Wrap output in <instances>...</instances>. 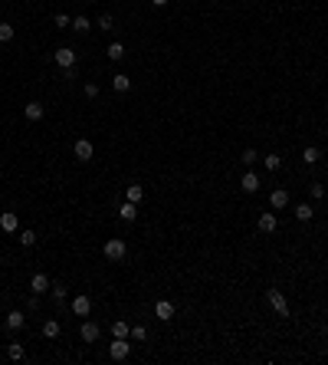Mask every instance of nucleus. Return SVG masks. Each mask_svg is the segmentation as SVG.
Wrapping results in <instances>:
<instances>
[{
    "instance_id": "20e7f679",
    "label": "nucleus",
    "mask_w": 328,
    "mask_h": 365,
    "mask_svg": "<svg viewBox=\"0 0 328 365\" xmlns=\"http://www.w3.org/2000/svg\"><path fill=\"white\" fill-rule=\"evenodd\" d=\"M109 356L115 359V362H125V359L132 356V342H128V339H115L109 346Z\"/></svg>"
},
{
    "instance_id": "c756f323",
    "label": "nucleus",
    "mask_w": 328,
    "mask_h": 365,
    "mask_svg": "<svg viewBox=\"0 0 328 365\" xmlns=\"http://www.w3.org/2000/svg\"><path fill=\"white\" fill-rule=\"evenodd\" d=\"M99 30H109V33H112V30H115V20H112L109 13H102V16H99Z\"/></svg>"
},
{
    "instance_id": "6e6552de",
    "label": "nucleus",
    "mask_w": 328,
    "mask_h": 365,
    "mask_svg": "<svg viewBox=\"0 0 328 365\" xmlns=\"http://www.w3.org/2000/svg\"><path fill=\"white\" fill-rule=\"evenodd\" d=\"M256 227L263 230V234H276L279 221H276V214H273V211H263V214H259V221H256Z\"/></svg>"
},
{
    "instance_id": "aec40b11",
    "label": "nucleus",
    "mask_w": 328,
    "mask_h": 365,
    "mask_svg": "<svg viewBox=\"0 0 328 365\" xmlns=\"http://www.w3.org/2000/svg\"><path fill=\"white\" fill-rule=\"evenodd\" d=\"M302 161H305V165H319V161H322V151L315 148V145H309V148H302Z\"/></svg>"
},
{
    "instance_id": "c85d7f7f",
    "label": "nucleus",
    "mask_w": 328,
    "mask_h": 365,
    "mask_svg": "<svg viewBox=\"0 0 328 365\" xmlns=\"http://www.w3.org/2000/svg\"><path fill=\"white\" fill-rule=\"evenodd\" d=\"M13 26H10V23H0V43H10V40H13Z\"/></svg>"
},
{
    "instance_id": "f03ea898",
    "label": "nucleus",
    "mask_w": 328,
    "mask_h": 365,
    "mask_svg": "<svg viewBox=\"0 0 328 365\" xmlns=\"http://www.w3.org/2000/svg\"><path fill=\"white\" fill-rule=\"evenodd\" d=\"M102 254H105V260L118 263V260H125L128 247H125V240H122V237H112V240H105V247H102Z\"/></svg>"
},
{
    "instance_id": "72a5a7b5",
    "label": "nucleus",
    "mask_w": 328,
    "mask_h": 365,
    "mask_svg": "<svg viewBox=\"0 0 328 365\" xmlns=\"http://www.w3.org/2000/svg\"><path fill=\"white\" fill-rule=\"evenodd\" d=\"M309 194H312L315 201H322V198H325V188H322V184H312V188H309Z\"/></svg>"
},
{
    "instance_id": "7c9ffc66",
    "label": "nucleus",
    "mask_w": 328,
    "mask_h": 365,
    "mask_svg": "<svg viewBox=\"0 0 328 365\" xmlns=\"http://www.w3.org/2000/svg\"><path fill=\"white\" fill-rule=\"evenodd\" d=\"M20 244L33 247V244H36V234H33V230H20Z\"/></svg>"
},
{
    "instance_id": "4be33fe9",
    "label": "nucleus",
    "mask_w": 328,
    "mask_h": 365,
    "mask_svg": "<svg viewBox=\"0 0 328 365\" xmlns=\"http://www.w3.org/2000/svg\"><path fill=\"white\" fill-rule=\"evenodd\" d=\"M105 53H109V59L112 63H118V59H125V46H122V43H109V49H105Z\"/></svg>"
},
{
    "instance_id": "0eeeda50",
    "label": "nucleus",
    "mask_w": 328,
    "mask_h": 365,
    "mask_svg": "<svg viewBox=\"0 0 328 365\" xmlns=\"http://www.w3.org/2000/svg\"><path fill=\"white\" fill-rule=\"evenodd\" d=\"M155 316L161 319V323H171L174 319V303L171 300H158L155 303Z\"/></svg>"
},
{
    "instance_id": "9d476101",
    "label": "nucleus",
    "mask_w": 328,
    "mask_h": 365,
    "mask_svg": "<svg viewBox=\"0 0 328 365\" xmlns=\"http://www.w3.org/2000/svg\"><path fill=\"white\" fill-rule=\"evenodd\" d=\"M79 336H82V342H95L102 336V329H99V323H89L86 319V323L79 326Z\"/></svg>"
},
{
    "instance_id": "412c9836",
    "label": "nucleus",
    "mask_w": 328,
    "mask_h": 365,
    "mask_svg": "<svg viewBox=\"0 0 328 365\" xmlns=\"http://www.w3.org/2000/svg\"><path fill=\"white\" fill-rule=\"evenodd\" d=\"M112 336H115V339H128V336H132V326L118 319V323H112Z\"/></svg>"
},
{
    "instance_id": "4468645a",
    "label": "nucleus",
    "mask_w": 328,
    "mask_h": 365,
    "mask_svg": "<svg viewBox=\"0 0 328 365\" xmlns=\"http://www.w3.org/2000/svg\"><path fill=\"white\" fill-rule=\"evenodd\" d=\"M23 326H26V313H20V310L7 313V329H10V333H16V329H23Z\"/></svg>"
},
{
    "instance_id": "423d86ee",
    "label": "nucleus",
    "mask_w": 328,
    "mask_h": 365,
    "mask_svg": "<svg viewBox=\"0 0 328 365\" xmlns=\"http://www.w3.org/2000/svg\"><path fill=\"white\" fill-rule=\"evenodd\" d=\"M0 230H3V234H16V230H20V217H16L13 211H3V214H0Z\"/></svg>"
},
{
    "instance_id": "dca6fc26",
    "label": "nucleus",
    "mask_w": 328,
    "mask_h": 365,
    "mask_svg": "<svg viewBox=\"0 0 328 365\" xmlns=\"http://www.w3.org/2000/svg\"><path fill=\"white\" fill-rule=\"evenodd\" d=\"M240 184H243V191H246V194H256V191H259V175H256V171H246Z\"/></svg>"
},
{
    "instance_id": "f704fd0d",
    "label": "nucleus",
    "mask_w": 328,
    "mask_h": 365,
    "mask_svg": "<svg viewBox=\"0 0 328 365\" xmlns=\"http://www.w3.org/2000/svg\"><path fill=\"white\" fill-rule=\"evenodd\" d=\"M95 95H99V86H95V82H86V99H95Z\"/></svg>"
},
{
    "instance_id": "5701e85b",
    "label": "nucleus",
    "mask_w": 328,
    "mask_h": 365,
    "mask_svg": "<svg viewBox=\"0 0 328 365\" xmlns=\"http://www.w3.org/2000/svg\"><path fill=\"white\" fill-rule=\"evenodd\" d=\"M312 217H315L312 204H296V221H312Z\"/></svg>"
},
{
    "instance_id": "1a4fd4ad",
    "label": "nucleus",
    "mask_w": 328,
    "mask_h": 365,
    "mask_svg": "<svg viewBox=\"0 0 328 365\" xmlns=\"http://www.w3.org/2000/svg\"><path fill=\"white\" fill-rule=\"evenodd\" d=\"M72 313H76V316H89V313H92V300H89L86 293L72 296Z\"/></svg>"
},
{
    "instance_id": "2f4dec72",
    "label": "nucleus",
    "mask_w": 328,
    "mask_h": 365,
    "mask_svg": "<svg viewBox=\"0 0 328 365\" xmlns=\"http://www.w3.org/2000/svg\"><path fill=\"white\" fill-rule=\"evenodd\" d=\"M69 23H72V16H66V13H56V26H59V30H69Z\"/></svg>"
},
{
    "instance_id": "a211bd4d",
    "label": "nucleus",
    "mask_w": 328,
    "mask_h": 365,
    "mask_svg": "<svg viewBox=\"0 0 328 365\" xmlns=\"http://www.w3.org/2000/svg\"><path fill=\"white\" fill-rule=\"evenodd\" d=\"M112 89H115V92H128V89H132V79H128L125 72H115V76H112Z\"/></svg>"
},
{
    "instance_id": "ddd939ff",
    "label": "nucleus",
    "mask_w": 328,
    "mask_h": 365,
    "mask_svg": "<svg viewBox=\"0 0 328 365\" xmlns=\"http://www.w3.org/2000/svg\"><path fill=\"white\" fill-rule=\"evenodd\" d=\"M49 286H53V283H49L46 273H33V277H30V290H33V293H46Z\"/></svg>"
},
{
    "instance_id": "f3484780",
    "label": "nucleus",
    "mask_w": 328,
    "mask_h": 365,
    "mask_svg": "<svg viewBox=\"0 0 328 365\" xmlns=\"http://www.w3.org/2000/svg\"><path fill=\"white\" fill-rule=\"evenodd\" d=\"M118 217H122V221H138V204H132V201H125V204L118 207Z\"/></svg>"
},
{
    "instance_id": "f257e3e1",
    "label": "nucleus",
    "mask_w": 328,
    "mask_h": 365,
    "mask_svg": "<svg viewBox=\"0 0 328 365\" xmlns=\"http://www.w3.org/2000/svg\"><path fill=\"white\" fill-rule=\"evenodd\" d=\"M266 303L273 306V313L279 319H289L292 316V310H289V303H286V296H282V290H276V286H269V290H266Z\"/></svg>"
},
{
    "instance_id": "9b49d317",
    "label": "nucleus",
    "mask_w": 328,
    "mask_h": 365,
    "mask_svg": "<svg viewBox=\"0 0 328 365\" xmlns=\"http://www.w3.org/2000/svg\"><path fill=\"white\" fill-rule=\"evenodd\" d=\"M286 204H289V191H286V188H276L273 194H269V207H273V211H282Z\"/></svg>"
},
{
    "instance_id": "bb28decb",
    "label": "nucleus",
    "mask_w": 328,
    "mask_h": 365,
    "mask_svg": "<svg viewBox=\"0 0 328 365\" xmlns=\"http://www.w3.org/2000/svg\"><path fill=\"white\" fill-rule=\"evenodd\" d=\"M128 339H135V342H145V339H148V329H145V326H132V336H128Z\"/></svg>"
},
{
    "instance_id": "39448f33",
    "label": "nucleus",
    "mask_w": 328,
    "mask_h": 365,
    "mask_svg": "<svg viewBox=\"0 0 328 365\" xmlns=\"http://www.w3.org/2000/svg\"><path fill=\"white\" fill-rule=\"evenodd\" d=\"M72 151H76V158H79V161H92V155H95V145L89 142V138H79V142L72 145Z\"/></svg>"
},
{
    "instance_id": "6ab92c4d",
    "label": "nucleus",
    "mask_w": 328,
    "mask_h": 365,
    "mask_svg": "<svg viewBox=\"0 0 328 365\" xmlns=\"http://www.w3.org/2000/svg\"><path fill=\"white\" fill-rule=\"evenodd\" d=\"M141 198H145V188H141V184H128V188H125V201L141 204Z\"/></svg>"
},
{
    "instance_id": "cd10ccee",
    "label": "nucleus",
    "mask_w": 328,
    "mask_h": 365,
    "mask_svg": "<svg viewBox=\"0 0 328 365\" xmlns=\"http://www.w3.org/2000/svg\"><path fill=\"white\" fill-rule=\"evenodd\" d=\"M49 296H53L56 303H63L66 300V286L63 283H53V286H49Z\"/></svg>"
},
{
    "instance_id": "473e14b6",
    "label": "nucleus",
    "mask_w": 328,
    "mask_h": 365,
    "mask_svg": "<svg viewBox=\"0 0 328 365\" xmlns=\"http://www.w3.org/2000/svg\"><path fill=\"white\" fill-rule=\"evenodd\" d=\"M256 158H259V155H256V148H246V151H243V165H246V168H250Z\"/></svg>"
},
{
    "instance_id": "a878e982",
    "label": "nucleus",
    "mask_w": 328,
    "mask_h": 365,
    "mask_svg": "<svg viewBox=\"0 0 328 365\" xmlns=\"http://www.w3.org/2000/svg\"><path fill=\"white\" fill-rule=\"evenodd\" d=\"M7 356L13 359V362H20V359H23V346H20V342H10V346H7Z\"/></svg>"
},
{
    "instance_id": "b1692460",
    "label": "nucleus",
    "mask_w": 328,
    "mask_h": 365,
    "mask_svg": "<svg viewBox=\"0 0 328 365\" xmlns=\"http://www.w3.org/2000/svg\"><path fill=\"white\" fill-rule=\"evenodd\" d=\"M43 336H46V339H56V336H59V323H56V319H46V323H43Z\"/></svg>"
},
{
    "instance_id": "2eb2a0df",
    "label": "nucleus",
    "mask_w": 328,
    "mask_h": 365,
    "mask_svg": "<svg viewBox=\"0 0 328 365\" xmlns=\"http://www.w3.org/2000/svg\"><path fill=\"white\" fill-rule=\"evenodd\" d=\"M69 30L76 33V36H86V33L92 30V23H89V16H72V23H69Z\"/></svg>"
},
{
    "instance_id": "c9c22d12",
    "label": "nucleus",
    "mask_w": 328,
    "mask_h": 365,
    "mask_svg": "<svg viewBox=\"0 0 328 365\" xmlns=\"http://www.w3.org/2000/svg\"><path fill=\"white\" fill-rule=\"evenodd\" d=\"M151 3H155V7H167V0H151Z\"/></svg>"
},
{
    "instance_id": "7ed1b4c3",
    "label": "nucleus",
    "mask_w": 328,
    "mask_h": 365,
    "mask_svg": "<svg viewBox=\"0 0 328 365\" xmlns=\"http://www.w3.org/2000/svg\"><path fill=\"white\" fill-rule=\"evenodd\" d=\"M53 59H56V66H59V69H72V66H76V49L59 46V49L53 53Z\"/></svg>"
},
{
    "instance_id": "f8f14e48",
    "label": "nucleus",
    "mask_w": 328,
    "mask_h": 365,
    "mask_svg": "<svg viewBox=\"0 0 328 365\" xmlns=\"http://www.w3.org/2000/svg\"><path fill=\"white\" fill-rule=\"evenodd\" d=\"M23 115H26L30 122H39L43 115H46V105H43V102H26V105H23Z\"/></svg>"
},
{
    "instance_id": "393cba45",
    "label": "nucleus",
    "mask_w": 328,
    "mask_h": 365,
    "mask_svg": "<svg viewBox=\"0 0 328 365\" xmlns=\"http://www.w3.org/2000/svg\"><path fill=\"white\" fill-rule=\"evenodd\" d=\"M263 168H266V171H279V168H282V158H279V155H266V158H263Z\"/></svg>"
}]
</instances>
